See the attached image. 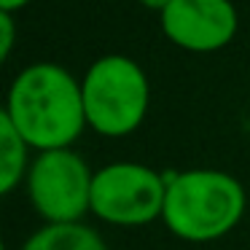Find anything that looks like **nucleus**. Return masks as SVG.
<instances>
[{"label":"nucleus","mask_w":250,"mask_h":250,"mask_svg":"<svg viewBox=\"0 0 250 250\" xmlns=\"http://www.w3.org/2000/svg\"><path fill=\"white\" fill-rule=\"evenodd\" d=\"M3 113L30 148L62 151L81 137L86 126L81 83L54 62H35L11 81Z\"/></svg>","instance_id":"nucleus-1"},{"label":"nucleus","mask_w":250,"mask_h":250,"mask_svg":"<svg viewBox=\"0 0 250 250\" xmlns=\"http://www.w3.org/2000/svg\"><path fill=\"white\" fill-rule=\"evenodd\" d=\"M162 221L186 242H212L229 234L245 212V188L237 178L218 169H188L164 175Z\"/></svg>","instance_id":"nucleus-2"},{"label":"nucleus","mask_w":250,"mask_h":250,"mask_svg":"<svg viewBox=\"0 0 250 250\" xmlns=\"http://www.w3.org/2000/svg\"><path fill=\"white\" fill-rule=\"evenodd\" d=\"M86 124L105 137H124L143 124L151 86L135 60L108 54L86 70L81 81Z\"/></svg>","instance_id":"nucleus-3"},{"label":"nucleus","mask_w":250,"mask_h":250,"mask_svg":"<svg viewBox=\"0 0 250 250\" xmlns=\"http://www.w3.org/2000/svg\"><path fill=\"white\" fill-rule=\"evenodd\" d=\"M167 178L137 162H116L94 172L92 212L113 226H146L162 218Z\"/></svg>","instance_id":"nucleus-4"},{"label":"nucleus","mask_w":250,"mask_h":250,"mask_svg":"<svg viewBox=\"0 0 250 250\" xmlns=\"http://www.w3.org/2000/svg\"><path fill=\"white\" fill-rule=\"evenodd\" d=\"M94 172L70 148L46 151L30 164L27 194L49 223H78L92 210Z\"/></svg>","instance_id":"nucleus-5"},{"label":"nucleus","mask_w":250,"mask_h":250,"mask_svg":"<svg viewBox=\"0 0 250 250\" xmlns=\"http://www.w3.org/2000/svg\"><path fill=\"white\" fill-rule=\"evenodd\" d=\"M159 17L175 46L199 54L229 46L239 27L231 0H172Z\"/></svg>","instance_id":"nucleus-6"},{"label":"nucleus","mask_w":250,"mask_h":250,"mask_svg":"<svg viewBox=\"0 0 250 250\" xmlns=\"http://www.w3.org/2000/svg\"><path fill=\"white\" fill-rule=\"evenodd\" d=\"M22 250H108V245L83 223H49L38 229Z\"/></svg>","instance_id":"nucleus-7"},{"label":"nucleus","mask_w":250,"mask_h":250,"mask_svg":"<svg viewBox=\"0 0 250 250\" xmlns=\"http://www.w3.org/2000/svg\"><path fill=\"white\" fill-rule=\"evenodd\" d=\"M27 143L6 113H0V194H11L27 169Z\"/></svg>","instance_id":"nucleus-8"},{"label":"nucleus","mask_w":250,"mask_h":250,"mask_svg":"<svg viewBox=\"0 0 250 250\" xmlns=\"http://www.w3.org/2000/svg\"><path fill=\"white\" fill-rule=\"evenodd\" d=\"M14 49V14L0 11V60H6Z\"/></svg>","instance_id":"nucleus-9"},{"label":"nucleus","mask_w":250,"mask_h":250,"mask_svg":"<svg viewBox=\"0 0 250 250\" xmlns=\"http://www.w3.org/2000/svg\"><path fill=\"white\" fill-rule=\"evenodd\" d=\"M30 0H0V11H8V14H14V11H19V8H24Z\"/></svg>","instance_id":"nucleus-10"},{"label":"nucleus","mask_w":250,"mask_h":250,"mask_svg":"<svg viewBox=\"0 0 250 250\" xmlns=\"http://www.w3.org/2000/svg\"><path fill=\"white\" fill-rule=\"evenodd\" d=\"M169 3H172V0H140V6L151 8V11H159V14H162L164 8L169 6Z\"/></svg>","instance_id":"nucleus-11"}]
</instances>
